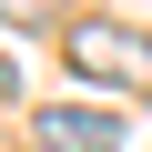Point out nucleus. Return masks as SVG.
<instances>
[{"label":"nucleus","instance_id":"nucleus-1","mask_svg":"<svg viewBox=\"0 0 152 152\" xmlns=\"http://www.w3.org/2000/svg\"><path fill=\"white\" fill-rule=\"evenodd\" d=\"M41 152H122V112H91V102H41Z\"/></svg>","mask_w":152,"mask_h":152},{"label":"nucleus","instance_id":"nucleus-2","mask_svg":"<svg viewBox=\"0 0 152 152\" xmlns=\"http://www.w3.org/2000/svg\"><path fill=\"white\" fill-rule=\"evenodd\" d=\"M71 61H81V81H132V71H142V41L112 31V20H81V31H71Z\"/></svg>","mask_w":152,"mask_h":152},{"label":"nucleus","instance_id":"nucleus-3","mask_svg":"<svg viewBox=\"0 0 152 152\" xmlns=\"http://www.w3.org/2000/svg\"><path fill=\"white\" fill-rule=\"evenodd\" d=\"M41 10H51V0H0V20H41Z\"/></svg>","mask_w":152,"mask_h":152}]
</instances>
